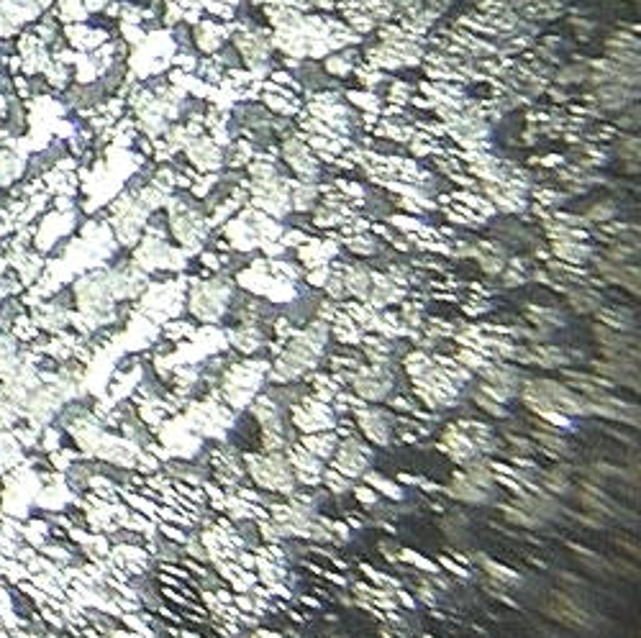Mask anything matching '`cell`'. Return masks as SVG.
Returning a JSON list of instances; mask_svg holds the SVG:
<instances>
[{"mask_svg":"<svg viewBox=\"0 0 641 638\" xmlns=\"http://www.w3.org/2000/svg\"><path fill=\"white\" fill-rule=\"evenodd\" d=\"M326 338H329V326L323 320L311 323L301 334L293 336L285 351L274 359L270 377L274 383H295V380L305 377L308 372H313L323 359Z\"/></svg>","mask_w":641,"mask_h":638,"instance_id":"1","label":"cell"},{"mask_svg":"<svg viewBox=\"0 0 641 638\" xmlns=\"http://www.w3.org/2000/svg\"><path fill=\"white\" fill-rule=\"evenodd\" d=\"M246 464H249V475L262 490L277 495H295V487H298L295 469H293L288 457H283L280 451H270L265 457L246 454Z\"/></svg>","mask_w":641,"mask_h":638,"instance_id":"2","label":"cell"},{"mask_svg":"<svg viewBox=\"0 0 641 638\" xmlns=\"http://www.w3.org/2000/svg\"><path fill=\"white\" fill-rule=\"evenodd\" d=\"M267 374V365L265 362H239L231 365L224 372V383H221V393L224 400L234 408L241 411L246 405H252V400L259 395V387L265 383Z\"/></svg>","mask_w":641,"mask_h":638,"instance_id":"3","label":"cell"},{"mask_svg":"<svg viewBox=\"0 0 641 638\" xmlns=\"http://www.w3.org/2000/svg\"><path fill=\"white\" fill-rule=\"evenodd\" d=\"M234 288L226 277L198 282L188 295V308L198 320L203 323H218L226 316V308L231 303Z\"/></svg>","mask_w":641,"mask_h":638,"instance_id":"4","label":"cell"},{"mask_svg":"<svg viewBox=\"0 0 641 638\" xmlns=\"http://www.w3.org/2000/svg\"><path fill=\"white\" fill-rule=\"evenodd\" d=\"M252 411H255L256 423L262 429V447L267 451H283L288 448L293 441H290V431L285 418H283V405L267 393V395H256L252 400Z\"/></svg>","mask_w":641,"mask_h":638,"instance_id":"5","label":"cell"},{"mask_svg":"<svg viewBox=\"0 0 641 638\" xmlns=\"http://www.w3.org/2000/svg\"><path fill=\"white\" fill-rule=\"evenodd\" d=\"M354 390V398L367 400V402H383L395 387L393 372L383 365H369V367H357L354 374L347 377Z\"/></svg>","mask_w":641,"mask_h":638,"instance_id":"6","label":"cell"},{"mask_svg":"<svg viewBox=\"0 0 641 638\" xmlns=\"http://www.w3.org/2000/svg\"><path fill=\"white\" fill-rule=\"evenodd\" d=\"M170 224H172L177 241H180L188 252L200 249V244L206 241V234H209L206 221H203L192 208L180 203V200H172V206H170Z\"/></svg>","mask_w":641,"mask_h":638,"instance_id":"7","label":"cell"},{"mask_svg":"<svg viewBox=\"0 0 641 638\" xmlns=\"http://www.w3.org/2000/svg\"><path fill=\"white\" fill-rule=\"evenodd\" d=\"M188 426L192 431L200 433V436H224L226 429H231L234 418L226 411L224 405L218 402H200V405H192L188 411Z\"/></svg>","mask_w":641,"mask_h":638,"instance_id":"8","label":"cell"},{"mask_svg":"<svg viewBox=\"0 0 641 638\" xmlns=\"http://www.w3.org/2000/svg\"><path fill=\"white\" fill-rule=\"evenodd\" d=\"M334 454H337L334 467H337L339 475H344L347 479L362 477L365 472H369L372 448L367 444H362L359 439H347L344 444H339Z\"/></svg>","mask_w":641,"mask_h":638,"instance_id":"9","label":"cell"},{"mask_svg":"<svg viewBox=\"0 0 641 638\" xmlns=\"http://www.w3.org/2000/svg\"><path fill=\"white\" fill-rule=\"evenodd\" d=\"M357 429L367 436L375 447H387L393 439V415L383 408H357L352 411Z\"/></svg>","mask_w":641,"mask_h":638,"instance_id":"10","label":"cell"},{"mask_svg":"<svg viewBox=\"0 0 641 638\" xmlns=\"http://www.w3.org/2000/svg\"><path fill=\"white\" fill-rule=\"evenodd\" d=\"M293 421H295L298 431L303 433L331 431V429L337 426L334 413L329 411V402H323V400H303V402L293 411Z\"/></svg>","mask_w":641,"mask_h":638,"instance_id":"11","label":"cell"},{"mask_svg":"<svg viewBox=\"0 0 641 638\" xmlns=\"http://www.w3.org/2000/svg\"><path fill=\"white\" fill-rule=\"evenodd\" d=\"M441 447L447 448V454L457 464L467 467L469 462H475L480 457V451L475 447V441L467 436L465 431H460L457 426H447L441 433Z\"/></svg>","mask_w":641,"mask_h":638,"instance_id":"12","label":"cell"},{"mask_svg":"<svg viewBox=\"0 0 641 638\" xmlns=\"http://www.w3.org/2000/svg\"><path fill=\"white\" fill-rule=\"evenodd\" d=\"M598 270L606 277V282L621 285L631 290L634 295H639V270L631 267L628 262H598Z\"/></svg>","mask_w":641,"mask_h":638,"instance_id":"13","label":"cell"},{"mask_svg":"<svg viewBox=\"0 0 641 638\" xmlns=\"http://www.w3.org/2000/svg\"><path fill=\"white\" fill-rule=\"evenodd\" d=\"M447 495L454 497V500H460V503H467V505H485V503H490V490H482L475 482H469L465 477V472H454V477H451L447 487Z\"/></svg>","mask_w":641,"mask_h":638,"instance_id":"14","label":"cell"},{"mask_svg":"<svg viewBox=\"0 0 641 638\" xmlns=\"http://www.w3.org/2000/svg\"><path fill=\"white\" fill-rule=\"evenodd\" d=\"M226 338H228V344L237 351H241V354H255V351L265 347V334H262V328H259L256 323H252V320H246V323H241L237 328H231Z\"/></svg>","mask_w":641,"mask_h":638,"instance_id":"15","label":"cell"},{"mask_svg":"<svg viewBox=\"0 0 641 638\" xmlns=\"http://www.w3.org/2000/svg\"><path fill=\"white\" fill-rule=\"evenodd\" d=\"M403 295H405V290L395 280L383 277V274H372V288H369L367 298L372 308H385V305L398 303Z\"/></svg>","mask_w":641,"mask_h":638,"instance_id":"16","label":"cell"},{"mask_svg":"<svg viewBox=\"0 0 641 638\" xmlns=\"http://www.w3.org/2000/svg\"><path fill=\"white\" fill-rule=\"evenodd\" d=\"M29 310L23 295H0V336L14 334L16 320Z\"/></svg>","mask_w":641,"mask_h":638,"instance_id":"17","label":"cell"},{"mask_svg":"<svg viewBox=\"0 0 641 638\" xmlns=\"http://www.w3.org/2000/svg\"><path fill=\"white\" fill-rule=\"evenodd\" d=\"M283 154H285V160L293 164V170L303 177V180H316V177H319V167H316V162L311 160V154L305 152L303 144H298V142H285Z\"/></svg>","mask_w":641,"mask_h":638,"instance_id":"18","label":"cell"},{"mask_svg":"<svg viewBox=\"0 0 641 638\" xmlns=\"http://www.w3.org/2000/svg\"><path fill=\"white\" fill-rule=\"evenodd\" d=\"M341 277H344V290L349 295L359 298V301H367L369 288H372V272L359 267V264H352V267L341 272Z\"/></svg>","mask_w":641,"mask_h":638,"instance_id":"19","label":"cell"},{"mask_svg":"<svg viewBox=\"0 0 641 638\" xmlns=\"http://www.w3.org/2000/svg\"><path fill=\"white\" fill-rule=\"evenodd\" d=\"M567 303L572 305L575 313H598L603 308V295L595 292L593 288L577 285V288L567 290Z\"/></svg>","mask_w":641,"mask_h":638,"instance_id":"20","label":"cell"},{"mask_svg":"<svg viewBox=\"0 0 641 638\" xmlns=\"http://www.w3.org/2000/svg\"><path fill=\"white\" fill-rule=\"evenodd\" d=\"M301 447L305 448V451H311L316 459H331L334 457V451H337V436L331 431H319V433H308L303 441H301Z\"/></svg>","mask_w":641,"mask_h":638,"instance_id":"21","label":"cell"},{"mask_svg":"<svg viewBox=\"0 0 641 638\" xmlns=\"http://www.w3.org/2000/svg\"><path fill=\"white\" fill-rule=\"evenodd\" d=\"M188 154H190V160L200 167V170H213V167H218V162H221V152H218V146L213 144V142H209V139H198V142H190L188 144Z\"/></svg>","mask_w":641,"mask_h":638,"instance_id":"22","label":"cell"},{"mask_svg":"<svg viewBox=\"0 0 641 638\" xmlns=\"http://www.w3.org/2000/svg\"><path fill=\"white\" fill-rule=\"evenodd\" d=\"M554 254L560 256V259H564V262H570V264H585V262H590L593 249L585 246L582 241L564 239L554 244Z\"/></svg>","mask_w":641,"mask_h":638,"instance_id":"23","label":"cell"},{"mask_svg":"<svg viewBox=\"0 0 641 638\" xmlns=\"http://www.w3.org/2000/svg\"><path fill=\"white\" fill-rule=\"evenodd\" d=\"M598 100L606 111H621L631 103V93L626 90V85H603L598 88Z\"/></svg>","mask_w":641,"mask_h":638,"instance_id":"24","label":"cell"},{"mask_svg":"<svg viewBox=\"0 0 641 638\" xmlns=\"http://www.w3.org/2000/svg\"><path fill=\"white\" fill-rule=\"evenodd\" d=\"M531 356H534V365L542 369H560L570 365V356L560 347H534Z\"/></svg>","mask_w":641,"mask_h":638,"instance_id":"25","label":"cell"},{"mask_svg":"<svg viewBox=\"0 0 641 638\" xmlns=\"http://www.w3.org/2000/svg\"><path fill=\"white\" fill-rule=\"evenodd\" d=\"M598 316H600V326H610L613 331H624V334H628L636 323H634V316L626 310V308H600L598 310Z\"/></svg>","mask_w":641,"mask_h":638,"instance_id":"26","label":"cell"},{"mask_svg":"<svg viewBox=\"0 0 641 638\" xmlns=\"http://www.w3.org/2000/svg\"><path fill=\"white\" fill-rule=\"evenodd\" d=\"M465 477L469 479V482H475L478 487H482V490H493L496 487V475H493V469H490V464H485L478 457L475 462H469L465 467Z\"/></svg>","mask_w":641,"mask_h":638,"instance_id":"27","label":"cell"},{"mask_svg":"<svg viewBox=\"0 0 641 638\" xmlns=\"http://www.w3.org/2000/svg\"><path fill=\"white\" fill-rule=\"evenodd\" d=\"M534 441H536V444H542V447L546 448V454H549V451H552V454H557V457H570V454H572L570 441H567V439H562L560 433H554L552 429H549V433L534 431Z\"/></svg>","mask_w":641,"mask_h":638,"instance_id":"28","label":"cell"},{"mask_svg":"<svg viewBox=\"0 0 641 638\" xmlns=\"http://www.w3.org/2000/svg\"><path fill=\"white\" fill-rule=\"evenodd\" d=\"M542 485H544L546 493L567 495V490H570V469L564 464H560L552 472H544L542 475Z\"/></svg>","mask_w":641,"mask_h":638,"instance_id":"29","label":"cell"},{"mask_svg":"<svg viewBox=\"0 0 641 638\" xmlns=\"http://www.w3.org/2000/svg\"><path fill=\"white\" fill-rule=\"evenodd\" d=\"M503 515H506V521H508V523H513V526H521V528H542L544 526L539 518H534L531 513H526L524 508H518L516 503H513V505H503Z\"/></svg>","mask_w":641,"mask_h":638,"instance_id":"30","label":"cell"},{"mask_svg":"<svg viewBox=\"0 0 641 638\" xmlns=\"http://www.w3.org/2000/svg\"><path fill=\"white\" fill-rule=\"evenodd\" d=\"M239 49L241 54L249 60L252 64H256L259 60H265L267 57V51H265V44H262V39L259 36H252V33H246V36H239Z\"/></svg>","mask_w":641,"mask_h":638,"instance_id":"31","label":"cell"},{"mask_svg":"<svg viewBox=\"0 0 641 638\" xmlns=\"http://www.w3.org/2000/svg\"><path fill=\"white\" fill-rule=\"evenodd\" d=\"M316 195H319V190H316L313 185H295V190H293V206L298 208V210H311L313 203H316Z\"/></svg>","mask_w":641,"mask_h":638,"instance_id":"32","label":"cell"},{"mask_svg":"<svg viewBox=\"0 0 641 638\" xmlns=\"http://www.w3.org/2000/svg\"><path fill=\"white\" fill-rule=\"evenodd\" d=\"M482 567H485V572L490 577H496L497 582H506V585H513V582H518V575L513 572V569H508V567H503V564H496L493 559H480Z\"/></svg>","mask_w":641,"mask_h":638,"instance_id":"33","label":"cell"},{"mask_svg":"<svg viewBox=\"0 0 641 638\" xmlns=\"http://www.w3.org/2000/svg\"><path fill=\"white\" fill-rule=\"evenodd\" d=\"M475 402H478V408L480 411H485V413H490V415H496V418H506L508 415V411L503 408V402H497L496 398H490L488 393H482V390H475Z\"/></svg>","mask_w":641,"mask_h":638,"instance_id":"34","label":"cell"},{"mask_svg":"<svg viewBox=\"0 0 641 638\" xmlns=\"http://www.w3.org/2000/svg\"><path fill=\"white\" fill-rule=\"evenodd\" d=\"M162 336H164V338H172V341H177V338H188V336H195V328H192L190 323H185V320H167V323H164V328H162Z\"/></svg>","mask_w":641,"mask_h":638,"instance_id":"35","label":"cell"},{"mask_svg":"<svg viewBox=\"0 0 641 638\" xmlns=\"http://www.w3.org/2000/svg\"><path fill=\"white\" fill-rule=\"evenodd\" d=\"M616 216V206L613 203H595L590 210H588V221H595V224H603V221H610Z\"/></svg>","mask_w":641,"mask_h":638,"instance_id":"36","label":"cell"},{"mask_svg":"<svg viewBox=\"0 0 641 638\" xmlns=\"http://www.w3.org/2000/svg\"><path fill=\"white\" fill-rule=\"evenodd\" d=\"M362 477H367V482H372V485H377V490H383L385 495H390L393 500H401L403 497V490L401 487H395L393 482H387V479H380L375 472H365Z\"/></svg>","mask_w":641,"mask_h":638,"instance_id":"37","label":"cell"},{"mask_svg":"<svg viewBox=\"0 0 641 638\" xmlns=\"http://www.w3.org/2000/svg\"><path fill=\"white\" fill-rule=\"evenodd\" d=\"M347 246L352 249V252H357V254H375L377 252V241L375 239H367V236H352V239L347 241Z\"/></svg>","mask_w":641,"mask_h":638,"instance_id":"38","label":"cell"},{"mask_svg":"<svg viewBox=\"0 0 641 638\" xmlns=\"http://www.w3.org/2000/svg\"><path fill=\"white\" fill-rule=\"evenodd\" d=\"M588 78V69L580 64V67H564L560 75H557V82L560 85H570V82H582Z\"/></svg>","mask_w":641,"mask_h":638,"instance_id":"39","label":"cell"},{"mask_svg":"<svg viewBox=\"0 0 641 638\" xmlns=\"http://www.w3.org/2000/svg\"><path fill=\"white\" fill-rule=\"evenodd\" d=\"M618 126H621V128H636V126H639V108H634V116H624V118L618 121Z\"/></svg>","mask_w":641,"mask_h":638,"instance_id":"40","label":"cell"},{"mask_svg":"<svg viewBox=\"0 0 641 638\" xmlns=\"http://www.w3.org/2000/svg\"><path fill=\"white\" fill-rule=\"evenodd\" d=\"M252 638H283L280 633H270V631H256Z\"/></svg>","mask_w":641,"mask_h":638,"instance_id":"41","label":"cell"},{"mask_svg":"<svg viewBox=\"0 0 641 638\" xmlns=\"http://www.w3.org/2000/svg\"><path fill=\"white\" fill-rule=\"evenodd\" d=\"M3 67H5V57H3V51H0V72H3Z\"/></svg>","mask_w":641,"mask_h":638,"instance_id":"42","label":"cell"},{"mask_svg":"<svg viewBox=\"0 0 641 638\" xmlns=\"http://www.w3.org/2000/svg\"><path fill=\"white\" fill-rule=\"evenodd\" d=\"M3 387H5V377H3V372H0V393H3Z\"/></svg>","mask_w":641,"mask_h":638,"instance_id":"43","label":"cell"}]
</instances>
